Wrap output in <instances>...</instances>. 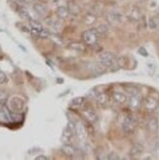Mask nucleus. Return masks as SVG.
Returning a JSON list of instances; mask_svg holds the SVG:
<instances>
[{
	"label": "nucleus",
	"instance_id": "nucleus-21",
	"mask_svg": "<svg viewBox=\"0 0 159 160\" xmlns=\"http://www.w3.org/2000/svg\"><path fill=\"white\" fill-rule=\"evenodd\" d=\"M0 120H1L2 122H9L11 121V115L10 113L8 112L6 109H1L0 110Z\"/></svg>",
	"mask_w": 159,
	"mask_h": 160
},
{
	"label": "nucleus",
	"instance_id": "nucleus-14",
	"mask_svg": "<svg viewBox=\"0 0 159 160\" xmlns=\"http://www.w3.org/2000/svg\"><path fill=\"white\" fill-rule=\"evenodd\" d=\"M112 98H113V101L119 103V105H123V103H125L127 100H128L127 96L122 92H114L112 94Z\"/></svg>",
	"mask_w": 159,
	"mask_h": 160
},
{
	"label": "nucleus",
	"instance_id": "nucleus-3",
	"mask_svg": "<svg viewBox=\"0 0 159 160\" xmlns=\"http://www.w3.org/2000/svg\"><path fill=\"white\" fill-rule=\"evenodd\" d=\"M75 122L69 121L67 128L63 131L62 135V142L63 143H71L74 137V133H75Z\"/></svg>",
	"mask_w": 159,
	"mask_h": 160
},
{
	"label": "nucleus",
	"instance_id": "nucleus-16",
	"mask_svg": "<svg viewBox=\"0 0 159 160\" xmlns=\"http://www.w3.org/2000/svg\"><path fill=\"white\" fill-rule=\"evenodd\" d=\"M67 9H68L69 14L73 15V16H77L81 12L80 7H79V5L75 2H69L67 5Z\"/></svg>",
	"mask_w": 159,
	"mask_h": 160
},
{
	"label": "nucleus",
	"instance_id": "nucleus-32",
	"mask_svg": "<svg viewBox=\"0 0 159 160\" xmlns=\"http://www.w3.org/2000/svg\"><path fill=\"white\" fill-rule=\"evenodd\" d=\"M35 159H36V160H48L49 157H47V156H45V155H38V156L35 157Z\"/></svg>",
	"mask_w": 159,
	"mask_h": 160
},
{
	"label": "nucleus",
	"instance_id": "nucleus-11",
	"mask_svg": "<svg viewBox=\"0 0 159 160\" xmlns=\"http://www.w3.org/2000/svg\"><path fill=\"white\" fill-rule=\"evenodd\" d=\"M96 101H97L98 106H100L101 108H107L109 103V97L106 93H101L97 95Z\"/></svg>",
	"mask_w": 159,
	"mask_h": 160
},
{
	"label": "nucleus",
	"instance_id": "nucleus-20",
	"mask_svg": "<svg viewBox=\"0 0 159 160\" xmlns=\"http://www.w3.org/2000/svg\"><path fill=\"white\" fill-rule=\"evenodd\" d=\"M34 10L37 14L39 15H46L47 14V7L43 4H40V3H36L34 4Z\"/></svg>",
	"mask_w": 159,
	"mask_h": 160
},
{
	"label": "nucleus",
	"instance_id": "nucleus-26",
	"mask_svg": "<svg viewBox=\"0 0 159 160\" xmlns=\"http://www.w3.org/2000/svg\"><path fill=\"white\" fill-rule=\"evenodd\" d=\"M83 102H84V98H82V97H77V98H74L72 101H71L70 105L73 106V107H79V106L82 105Z\"/></svg>",
	"mask_w": 159,
	"mask_h": 160
},
{
	"label": "nucleus",
	"instance_id": "nucleus-1",
	"mask_svg": "<svg viewBox=\"0 0 159 160\" xmlns=\"http://www.w3.org/2000/svg\"><path fill=\"white\" fill-rule=\"evenodd\" d=\"M26 106L25 100L19 96H14L9 101H8V107L13 113H20L23 110Z\"/></svg>",
	"mask_w": 159,
	"mask_h": 160
},
{
	"label": "nucleus",
	"instance_id": "nucleus-12",
	"mask_svg": "<svg viewBox=\"0 0 159 160\" xmlns=\"http://www.w3.org/2000/svg\"><path fill=\"white\" fill-rule=\"evenodd\" d=\"M122 14L120 12H118L116 10H112V11H110L108 12L107 14V19L109 22H121L122 21Z\"/></svg>",
	"mask_w": 159,
	"mask_h": 160
},
{
	"label": "nucleus",
	"instance_id": "nucleus-15",
	"mask_svg": "<svg viewBox=\"0 0 159 160\" xmlns=\"http://www.w3.org/2000/svg\"><path fill=\"white\" fill-rule=\"evenodd\" d=\"M56 15H57L60 19H67L69 15L67 7H66V6L57 7V9H56Z\"/></svg>",
	"mask_w": 159,
	"mask_h": 160
},
{
	"label": "nucleus",
	"instance_id": "nucleus-30",
	"mask_svg": "<svg viewBox=\"0 0 159 160\" xmlns=\"http://www.w3.org/2000/svg\"><path fill=\"white\" fill-rule=\"evenodd\" d=\"M107 158V159H119V156L116 153H114V152H111V153L108 154V156Z\"/></svg>",
	"mask_w": 159,
	"mask_h": 160
},
{
	"label": "nucleus",
	"instance_id": "nucleus-23",
	"mask_svg": "<svg viewBox=\"0 0 159 160\" xmlns=\"http://www.w3.org/2000/svg\"><path fill=\"white\" fill-rule=\"evenodd\" d=\"M69 47L71 49H73L75 51H84L85 50V45L83 43L80 42H73V43H70Z\"/></svg>",
	"mask_w": 159,
	"mask_h": 160
},
{
	"label": "nucleus",
	"instance_id": "nucleus-18",
	"mask_svg": "<svg viewBox=\"0 0 159 160\" xmlns=\"http://www.w3.org/2000/svg\"><path fill=\"white\" fill-rule=\"evenodd\" d=\"M147 128L150 132H157L158 130V120L155 117H152L147 122Z\"/></svg>",
	"mask_w": 159,
	"mask_h": 160
},
{
	"label": "nucleus",
	"instance_id": "nucleus-13",
	"mask_svg": "<svg viewBox=\"0 0 159 160\" xmlns=\"http://www.w3.org/2000/svg\"><path fill=\"white\" fill-rule=\"evenodd\" d=\"M142 152H144V147H142L141 143H135V145L132 146L129 154L132 157H137V156L141 155Z\"/></svg>",
	"mask_w": 159,
	"mask_h": 160
},
{
	"label": "nucleus",
	"instance_id": "nucleus-10",
	"mask_svg": "<svg viewBox=\"0 0 159 160\" xmlns=\"http://www.w3.org/2000/svg\"><path fill=\"white\" fill-rule=\"evenodd\" d=\"M75 134L77 139L80 142H85L87 140V130L82 122H77L75 126Z\"/></svg>",
	"mask_w": 159,
	"mask_h": 160
},
{
	"label": "nucleus",
	"instance_id": "nucleus-5",
	"mask_svg": "<svg viewBox=\"0 0 159 160\" xmlns=\"http://www.w3.org/2000/svg\"><path fill=\"white\" fill-rule=\"evenodd\" d=\"M82 39L87 45L93 46V45L96 44L97 41H98V39H99V34L97 32L96 28L85 30L84 32L82 33Z\"/></svg>",
	"mask_w": 159,
	"mask_h": 160
},
{
	"label": "nucleus",
	"instance_id": "nucleus-2",
	"mask_svg": "<svg viewBox=\"0 0 159 160\" xmlns=\"http://www.w3.org/2000/svg\"><path fill=\"white\" fill-rule=\"evenodd\" d=\"M137 125H138V121L136 117L133 115H128L124 118V121L122 123V130L126 134H132L136 130Z\"/></svg>",
	"mask_w": 159,
	"mask_h": 160
},
{
	"label": "nucleus",
	"instance_id": "nucleus-31",
	"mask_svg": "<svg viewBox=\"0 0 159 160\" xmlns=\"http://www.w3.org/2000/svg\"><path fill=\"white\" fill-rule=\"evenodd\" d=\"M139 53H141V55H142V56H145V57H147V56L148 55L147 54V50L145 49V48H140L139 49Z\"/></svg>",
	"mask_w": 159,
	"mask_h": 160
},
{
	"label": "nucleus",
	"instance_id": "nucleus-25",
	"mask_svg": "<svg viewBox=\"0 0 159 160\" xmlns=\"http://www.w3.org/2000/svg\"><path fill=\"white\" fill-rule=\"evenodd\" d=\"M96 30H97V32H98V34H99V36L100 35H106L107 33V30H108V28H107V27L106 26V25H101V26H99L97 28H96Z\"/></svg>",
	"mask_w": 159,
	"mask_h": 160
},
{
	"label": "nucleus",
	"instance_id": "nucleus-27",
	"mask_svg": "<svg viewBox=\"0 0 159 160\" xmlns=\"http://www.w3.org/2000/svg\"><path fill=\"white\" fill-rule=\"evenodd\" d=\"M6 101H7V95H6V93L0 90V105H3V103H5Z\"/></svg>",
	"mask_w": 159,
	"mask_h": 160
},
{
	"label": "nucleus",
	"instance_id": "nucleus-8",
	"mask_svg": "<svg viewBox=\"0 0 159 160\" xmlns=\"http://www.w3.org/2000/svg\"><path fill=\"white\" fill-rule=\"evenodd\" d=\"M127 102H128V107L133 111L138 110L141 108V105H142L141 98H140V96L138 94H132V95H130V97L128 98Z\"/></svg>",
	"mask_w": 159,
	"mask_h": 160
},
{
	"label": "nucleus",
	"instance_id": "nucleus-28",
	"mask_svg": "<svg viewBox=\"0 0 159 160\" xmlns=\"http://www.w3.org/2000/svg\"><path fill=\"white\" fill-rule=\"evenodd\" d=\"M7 75L3 72V71H0V84H4L7 82Z\"/></svg>",
	"mask_w": 159,
	"mask_h": 160
},
{
	"label": "nucleus",
	"instance_id": "nucleus-4",
	"mask_svg": "<svg viewBox=\"0 0 159 160\" xmlns=\"http://www.w3.org/2000/svg\"><path fill=\"white\" fill-rule=\"evenodd\" d=\"M86 69L95 75L102 74L106 71V67L101 62H87L85 63Z\"/></svg>",
	"mask_w": 159,
	"mask_h": 160
},
{
	"label": "nucleus",
	"instance_id": "nucleus-22",
	"mask_svg": "<svg viewBox=\"0 0 159 160\" xmlns=\"http://www.w3.org/2000/svg\"><path fill=\"white\" fill-rule=\"evenodd\" d=\"M97 20V17L93 14H87L85 15V17L83 18V22L86 23V25H92Z\"/></svg>",
	"mask_w": 159,
	"mask_h": 160
},
{
	"label": "nucleus",
	"instance_id": "nucleus-6",
	"mask_svg": "<svg viewBox=\"0 0 159 160\" xmlns=\"http://www.w3.org/2000/svg\"><path fill=\"white\" fill-rule=\"evenodd\" d=\"M116 60L115 55L110 52H104L100 55V62L106 68H113L116 63Z\"/></svg>",
	"mask_w": 159,
	"mask_h": 160
},
{
	"label": "nucleus",
	"instance_id": "nucleus-24",
	"mask_svg": "<svg viewBox=\"0 0 159 160\" xmlns=\"http://www.w3.org/2000/svg\"><path fill=\"white\" fill-rule=\"evenodd\" d=\"M125 66H126V58L125 57L117 58L116 63L114 67H116V68H125Z\"/></svg>",
	"mask_w": 159,
	"mask_h": 160
},
{
	"label": "nucleus",
	"instance_id": "nucleus-17",
	"mask_svg": "<svg viewBox=\"0 0 159 160\" xmlns=\"http://www.w3.org/2000/svg\"><path fill=\"white\" fill-rule=\"evenodd\" d=\"M62 152L67 156H74L76 154V150L73 147L70 146V143H63L62 148Z\"/></svg>",
	"mask_w": 159,
	"mask_h": 160
},
{
	"label": "nucleus",
	"instance_id": "nucleus-7",
	"mask_svg": "<svg viewBox=\"0 0 159 160\" xmlns=\"http://www.w3.org/2000/svg\"><path fill=\"white\" fill-rule=\"evenodd\" d=\"M144 108L148 112H154L159 108V102L155 98L148 96L144 100Z\"/></svg>",
	"mask_w": 159,
	"mask_h": 160
},
{
	"label": "nucleus",
	"instance_id": "nucleus-19",
	"mask_svg": "<svg viewBox=\"0 0 159 160\" xmlns=\"http://www.w3.org/2000/svg\"><path fill=\"white\" fill-rule=\"evenodd\" d=\"M129 18H131L133 21H138L141 18V11L137 7H133L129 12Z\"/></svg>",
	"mask_w": 159,
	"mask_h": 160
},
{
	"label": "nucleus",
	"instance_id": "nucleus-29",
	"mask_svg": "<svg viewBox=\"0 0 159 160\" xmlns=\"http://www.w3.org/2000/svg\"><path fill=\"white\" fill-rule=\"evenodd\" d=\"M158 26H157V23H156V22H155V20L153 19V18H152L149 20V28H156Z\"/></svg>",
	"mask_w": 159,
	"mask_h": 160
},
{
	"label": "nucleus",
	"instance_id": "nucleus-9",
	"mask_svg": "<svg viewBox=\"0 0 159 160\" xmlns=\"http://www.w3.org/2000/svg\"><path fill=\"white\" fill-rule=\"evenodd\" d=\"M82 114H83L84 118L90 123H95L98 120V114L96 112V110H95L93 108H90V107L85 108L82 110Z\"/></svg>",
	"mask_w": 159,
	"mask_h": 160
}]
</instances>
